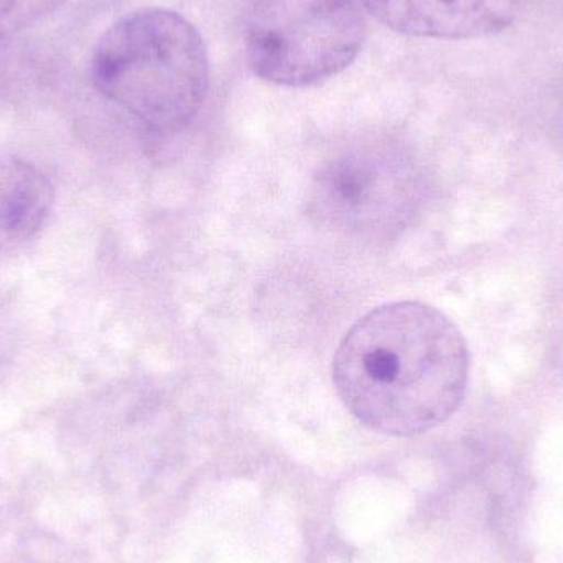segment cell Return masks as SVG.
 Wrapping results in <instances>:
<instances>
[{"mask_svg": "<svg viewBox=\"0 0 563 563\" xmlns=\"http://www.w3.org/2000/svg\"><path fill=\"white\" fill-rule=\"evenodd\" d=\"M468 371L465 338L446 314L420 301H397L347 331L334 354L333 383L364 426L416 437L456 412Z\"/></svg>", "mask_w": 563, "mask_h": 563, "instance_id": "6da1fadb", "label": "cell"}, {"mask_svg": "<svg viewBox=\"0 0 563 563\" xmlns=\"http://www.w3.org/2000/svg\"><path fill=\"white\" fill-rule=\"evenodd\" d=\"M95 88L158 131H177L200 112L210 86L203 36L175 10H135L109 26L91 58Z\"/></svg>", "mask_w": 563, "mask_h": 563, "instance_id": "7a4b0ae2", "label": "cell"}, {"mask_svg": "<svg viewBox=\"0 0 563 563\" xmlns=\"http://www.w3.org/2000/svg\"><path fill=\"white\" fill-rule=\"evenodd\" d=\"M364 38L360 0H260L247 19L244 48L264 81L305 88L346 69Z\"/></svg>", "mask_w": 563, "mask_h": 563, "instance_id": "3957f363", "label": "cell"}, {"mask_svg": "<svg viewBox=\"0 0 563 563\" xmlns=\"http://www.w3.org/2000/svg\"><path fill=\"white\" fill-rule=\"evenodd\" d=\"M416 191V172L402 155L356 148L318 172L308 211L320 227L338 233L387 234L402 227Z\"/></svg>", "mask_w": 563, "mask_h": 563, "instance_id": "277c9868", "label": "cell"}, {"mask_svg": "<svg viewBox=\"0 0 563 563\" xmlns=\"http://www.w3.org/2000/svg\"><path fill=\"white\" fill-rule=\"evenodd\" d=\"M394 32L420 38L496 35L515 23L521 0H360Z\"/></svg>", "mask_w": 563, "mask_h": 563, "instance_id": "5b68a950", "label": "cell"}, {"mask_svg": "<svg viewBox=\"0 0 563 563\" xmlns=\"http://www.w3.org/2000/svg\"><path fill=\"white\" fill-rule=\"evenodd\" d=\"M48 178L22 161H0V253L32 241L53 208Z\"/></svg>", "mask_w": 563, "mask_h": 563, "instance_id": "8992f818", "label": "cell"}, {"mask_svg": "<svg viewBox=\"0 0 563 563\" xmlns=\"http://www.w3.org/2000/svg\"><path fill=\"white\" fill-rule=\"evenodd\" d=\"M69 0H0V42L36 25Z\"/></svg>", "mask_w": 563, "mask_h": 563, "instance_id": "52a82bcc", "label": "cell"}]
</instances>
